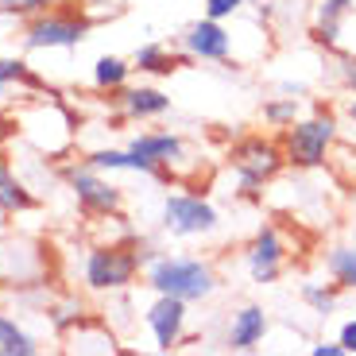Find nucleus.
Masks as SVG:
<instances>
[{
	"instance_id": "nucleus-1",
	"label": "nucleus",
	"mask_w": 356,
	"mask_h": 356,
	"mask_svg": "<svg viewBox=\"0 0 356 356\" xmlns=\"http://www.w3.org/2000/svg\"><path fill=\"white\" fill-rule=\"evenodd\" d=\"M143 283L152 286L155 294H175L182 302H205L213 298L221 279H217L213 264L197 256H170L159 252L155 259L143 264Z\"/></svg>"
},
{
	"instance_id": "nucleus-2",
	"label": "nucleus",
	"mask_w": 356,
	"mask_h": 356,
	"mask_svg": "<svg viewBox=\"0 0 356 356\" xmlns=\"http://www.w3.org/2000/svg\"><path fill=\"white\" fill-rule=\"evenodd\" d=\"M93 31V19H89V8L81 4H70V8H47L27 16L24 27V47L27 51H70V47H81L86 35Z\"/></svg>"
},
{
	"instance_id": "nucleus-3",
	"label": "nucleus",
	"mask_w": 356,
	"mask_h": 356,
	"mask_svg": "<svg viewBox=\"0 0 356 356\" xmlns=\"http://www.w3.org/2000/svg\"><path fill=\"white\" fill-rule=\"evenodd\" d=\"M283 155L286 167L294 170H314L330 159L333 143H337V116L333 113H310L298 116L291 128H283Z\"/></svg>"
},
{
	"instance_id": "nucleus-4",
	"label": "nucleus",
	"mask_w": 356,
	"mask_h": 356,
	"mask_svg": "<svg viewBox=\"0 0 356 356\" xmlns=\"http://www.w3.org/2000/svg\"><path fill=\"white\" fill-rule=\"evenodd\" d=\"M143 271L140 248H128V244H97V248L86 252V264H81V279H86L89 291H128L136 283V275Z\"/></svg>"
},
{
	"instance_id": "nucleus-5",
	"label": "nucleus",
	"mask_w": 356,
	"mask_h": 356,
	"mask_svg": "<svg viewBox=\"0 0 356 356\" xmlns=\"http://www.w3.org/2000/svg\"><path fill=\"white\" fill-rule=\"evenodd\" d=\"M229 163H232V170H236L241 194L256 197L259 190H264V182H271V178L286 167V155H283V143L267 140V136H244V140L229 152Z\"/></svg>"
},
{
	"instance_id": "nucleus-6",
	"label": "nucleus",
	"mask_w": 356,
	"mask_h": 356,
	"mask_svg": "<svg viewBox=\"0 0 356 356\" xmlns=\"http://www.w3.org/2000/svg\"><path fill=\"white\" fill-rule=\"evenodd\" d=\"M58 178H63L70 194L78 197L81 213L89 217H120V205H124V190L113 186L105 178V170L89 167V163H63L58 167Z\"/></svg>"
},
{
	"instance_id": "nucleus-7",
	"label": "nucleus",
	"mask_w": 356,
	"mask_h": 356,
	"mask_svg": "<svg viewBox=\"0 0 356 356\" xmlns=\"http://www.w3.org/2000/svg\"><path fill=\"white\" fill-rule=\"evenodd\" d=\"M217 209L205 202L202 194H167L163 202V229L178 241H190V236H209L217 229Z\"/></svg>"
},
{
	"instance_id": "nucleus-8",
	"label": "nucleus",
	"mask_w": 356,
	"mask_h": 356,
	"mask_svg": "<svg viewBox=\"0 0 356 356\" xmlns=\"http://www.w3.org/2000/svg\"><path fill=\"white\" fill-rule=\"evenodd\" d=\"M244 264H248L252 283H259V286L275 283V279L283 275V267H286V241H283V232H279L275 225H259V232L252 236L248 252H244Z\"/></svg>"
},
{
	"instance_id": "nucleus-9",
	"label": "nucleus",
	"mask_w": 356,
	"mask_h": 356,
	"mask_svg": "<svg viewBox=\"0 0 356 356\" xmlns=\"http://www.w3.org/2000/svg\"><path fill=\"white\" fill-rule=\"evenodd\" d=\"M182 51L194 58V63H229L232 54V35L225 31V19H194V24L182 31Z\"/></svg>"
},
{
	"instance_id": "nucleus-10",
	"label": "nucleus",
	"mask_w": 356,
	"mask_h": 356,
	"mask_svg": "<svg viewBox=\"0 0 356 356\" xmlns=\"http://www.w3.org/2000/svg\"><path fill=\"white\" fill-rule=\"evenodd\" d=\"M186 306L190 302H182L175 294H159V298L147 306L143 321H147V330H152L159 353H170V348L182 345V337H186Z\"/></svg>"
},
{
	"instance_id": "nucleus-11",
	"label": "nucleus",
	"mask_w": 356,
	"mask_h": 356,
	"mask_svg": "<svg viewBox=\"0 0 356 356\" xmlns=\"http://www.w3.org/2000/svg\"><path fill=\"white\" fill-rule=\"evenodd\" d=\"M267 330H271V321H267V310L264 306H241V310H232L229 318V333H225V345L232 353H256L264 345Z\"/></svg>"
},
{
	"instance_id": "nucleus-12",
	"label": "nucleus",
	"mask_w": 356,
	"mask_h": 356,
	"mask_svg": "<svg viewBox=\"0 0 356 356\" xmlns=\"http://www.w3.org/2000/svg\"><path fill=\"white\" fill-rule=\"evenodd\" d=\"M113 101L120 105L124 120H159V116L170 113V97L155 86H132V81H128Z\"/></svg>"
},
{
	"instance_id": "nucleus-13",
	"label": "nucleus",
	"mask_w": 356,
	"mask_h": 356,
	"mask_svg": "<svg viewBox=\"0 0 356 356\" xmlns=\"http://www.w3.org/2000/svg\"><path fill=\"white\" fill-rule=\"evenodd\" d=\"M136 155H143L147 163H155V167H178V163L186 159V140L175 132H140L132 136V143H128Z\"/></svg>"
},
{
	"instance_id": "nucleus-14",
	"label": "nucleus",
	"mask_w": 356,
	"mask_h": 356,
	"mask_svg": "<svg viewBox=\"0 0 356 356\" xmlns=\"http://www.w3.org/2000/svg\"><path fill=\"white\" fill-rule=\"evenodd\" d=\"M86 163H89V167H97V170H132V175H147V178H159V182H167V178H170L167 167L147 163L143 155H136L132 147H124V152H116V147H101V152H89Z\"/></svg>"
},
{
	"instance_id": "nucleus-15",
	"label": "nucleus",
	"mask_w": 356,
	"mask_h": 356,
	"mask_svg": "<svg viewBox=\"0 0 356 356\" xmlns=\"http://www.w3.org/2000/svg\"><path fill=\"white\" fill-rule=\"evenodd\" d=\"M190 63H194V58H190L186 51L170 54V47H163V43H143V47H136V54H132V66L140 74H152V78H167V74L182 70V66H190Z\"/></svg>"
},
{
	"instance_id": "nucleus-16",
	"label": "nucleus",
	"mask_w": 356,
	"mask_h": 356,
	"mask_svg": "<svg viewBox=\"0 0 356 356\" xmlns=\"http://www.w3.org/2000/svg\"><path fill=\"white\" fill-rule=\"evenodd\" d=\"M356 12V0H321L318 12H314V43L321 47H337L341 39V24H345V16H353Z\"/></svg>"
},
{
	"instance_id": "nucleus-17",
	"label": "nucleus",
	"mask_w": 356,
	"mask_h": 356,
	"mask_svg": "<svg viewBox=\"0 0 356 356\" xmlns=\"http://www.w3.org/2000/svg\"><path fill=\"white\" fill-rule=\"evenodd\" d=\"M27 209H35V194L19 182L12 159L0 152V213H27Z\"/></svg>"
},
{
	"instance_id": "nucleus-18",
	"label": "nucleus",
	"mask_w": 356,
	"mask_h": 356,
	"mask_svg": "<svg viewBox=\"0 0 356 356\" xmlns=\"http://www.w3.org/2000/svg\"><path fill=\"white\" fill-rule=\"evenodd\" d=\"M132 58H120V54H101L97 63H93V86L108 97H116L120 89L132 81Z\"/></svg>"
},
{
	"instance_id": "nucleus-19",
	"label": "nucleus",
	"mask_w": 356,
	"mask_h": 356,
	"mask_svg": "<svg viewBox=\"0 0 356 356\" xmlns=\"http://www.w3.org/2000/svg\"><path fill=\"white\" fill-rule=\"evenodd\" d=\"M39 353V341L16 325V318L0 314V356H35Z\"/></svg>"
},
{
	"instance_id": "nucleus-20",
	"label": "nucleus",
	"mask_w": 356,
	"mask_h": 356,
	"mask_svg": "<svg viewBox=\"0 0 356 356\" xmlns=\"http://www.w3.org/2000/svg\"><path fill=\"white\" fill-rule=\"evenodd\" d=\"M325 271L333 275V283L341 291H356V248L353 244H337L325 252Z\"/></svg>"
},
{
	"instance_id": "nucleus-21",
	"label": "nucleus",
	"mask_w": 356,
	"mask_h": 356,
	"mask_svg": "<svg viewBox=\"0 0 356 356\" xmlns=\"http://www.w3.org/2000/svg\"><path fill=\"white\" fill-rule=\"evenodd\" d=\"M12 86H27L35 89V93H51V86H47L39 74H31V66L24 63V58H0V93Z\"/></svg>"
},
{
	"instance_id": "nucleus-22",
	"label": "nucleus",
	"mask_w": 356,
	"mask_h": 356,
	"mask_svg": "<svg viewBox=\"0 0 356 356\" xmlns=\"http://www.w3.org/2000/svg\"><path fill=\"white\" fill-rule=\"evenodd\" d=\"M298 113H302L298 97H275L264 105V124L267 128H291L298 120Z\"/></svg>"
},
{
	"instance_id": "nucleus-23",
	"label": "nucleus",
	"mask_w": 356,
	"mask_h": 356,
	"mask_svg": "<svg viewBox=\"0 0 356 356\" xmlns=\"http://www.w3.org/2000/svg\"><path fill=\"white\" fill-rule=\"evenodd\" d=\"M302 302L310 306L314 314H321V318H330L333 314V306H337V283L333 286H325V283H302Z\"/></svg>"
},
{
	"instance_id": "nucleus-24",
	"label": "nucleus",
	"mask_w": 356,
	"mask_h": 356,
	"mask_svg": "<svg viewBox=\"0 0 356 356\" xmlns=\"http://www.w3.org/2000/svg\"><path fill=\"white\" fill-rule=\"evenodd\" d=\"M244 4H248V0H205V16L209 19H229V16H236Z\"/></svg>"
},
{
	"instance_id": "nucleus-25",
	"label": "nucleus",
	"mask_w": 356,
	"mask_h": 356,
	"mask_svg": "<svg viewBox=\"0 0 356 356\" xmlns=\"http://www.w3.org/2000/svg\"><path fill=\"white\" fill-rule=\"evenodd\" d=\"M337 78L348 93H356V54H341L337 58Z\"/></svg>"
},
{
	"instance_id": "nucleus-26",
	"label": "nucleus",
	"mask_w": 356,
	"mask_h": 356,
	"mask_svg": "<svg viewBox=\"0 0 356 356\" xmlns=\"http://www.w3.org/2000/svg\"><path fill=\"white\" fill-rule=\"evenodd\" d=\"M337 341H341V345H345V353H348V356H356V318H353V321H345V325H341Z\"/></svg>"
},
{
	"instance_id": "nucleus-27",
	"label": "nucleus",
	"mask_w": 356,
	"mask_h": 356,
	"mask_svg": "<svg viewBox=\"0 0 356 356\" xmlns=\"http://www.w3.org/2000/svg\"><path fill=\"white\" fill-rule=\"evenodd\" d=\"M63 0H24V16H35V12H47V8H58Z\"/></svg>"
},
{
	"instance_id": "nucleus-28",
	"label": "nucleus",
	"mask_w": 356,
	"mask_h": 356,
	"mask_svg": "<svg viewBox=\"0 0 356 356\" xmlns=\"http://www.w3.org/2000/svg\"><path fill=\"white\" fill-rule=\"evenodd\" d=\"M310 356H348V353L341 341H333V345H310Z\"/></svg>"
},
{
	"instance_id": "nucleus-29",
	"label": "nucleus",
	"mask_w": 356,
	"mask_h": 356,
	"mask_svg": "<svg viewBox=\"0 0 356 356\" xmlns=\"http://www.w3.org/2000/svg\"><path fill=\"white\" fill-rule=\"evenodd\" d=\"M24 12V0H0V16H19Z\"/></svg>"
},
{
	"instance_id": "nucleus-30",
	"label": "nucleus",
	"mask_w": 356,
	"mask_h": 356,
	"mask_svg": "<svg viewBox=\"0 0 356 356\" xmlns=\"http://www.w3.org/2000/svg\"><path fill=\"white\" fill-rule=\"evenodd\" d=\"M16 136V120H8V116H0V143L12 140Z\"/></svg>"
},
{
	"instance_id": "nucleus-31",
	"label": "nucleus",
	"mask_w": 356,
	"mask_h": 356,
	"mask_svg": "<svg viewBox=\"0 0 356 356\" xmlns=\"http://www.w3.org/2000/svg\"><path fill=\"white\" fill-rule=\"evenodd\" d=\"M345 116H348V120H353V124H356V93H353V97H348V105H345Z\"/></svg>"
},
{
	"instance_id": "nucleus-32",
	"label": "nucleus",
	"mask_w": 356,
	"mask_h": 356,
	"mask_svg": "<svg viewBox=\"0 0 356 356\" xmlns=\"http://www.w3.org/2000/svg\"><path fill=\"white\" fill-rule=\"evenodd\" d=\"M74 4H81V8H97L101 0H74Z\"/></svg>"
},
{
	"instance_id": "nucleus-33",
	"label": "nucleus",
	"mask_w": 356,
	"mask_h": 356,
	"mask_svg": "<svg viewBox=\"0 0 356 356\" xmlns=\"http://www.w3.org/2000/svg\"><path fill=\"white\" fill-rule=\"evenodd\" d=\"M248 4H259V8H264V4H267V0H248Z\"/></svg>"
}]
</instances>
